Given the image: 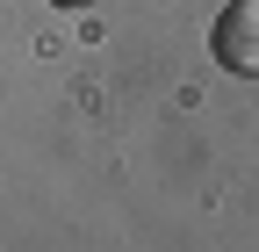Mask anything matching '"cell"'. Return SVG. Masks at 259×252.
I'll list each match as a JSON object with an SVG mask.
<instances>
[{
	"mask_svg": "<svg viewBox=\"0 0 259 252\" xmlns=\"http://www.w3.org/2000/svg\"><path fill=\"white\" fill-rule=\"evenodd\" d=\"M58 8H87V0H58Z\"/></svg>",
	"mask_w": 259,
	"mask_h": 252,
	"instance_id": "cell-2",
	"label": "cell"
},
{
	"mask_svg": "<svg viewBox=\"0 0 259 252\" xmlns=\"http://www.w3.org/2000/svg\"><path fill=\"white\" fill-rule=\"evenodd\" d=\"M209 51H216V65L223 72H259V0H231V8L216 15L209 29Z\"/></svg>",
	"mask_w": 259,
	"mask_h": 252,
	"instance_id": "cell-1",
	"label": "cell"
}]
</instances>
